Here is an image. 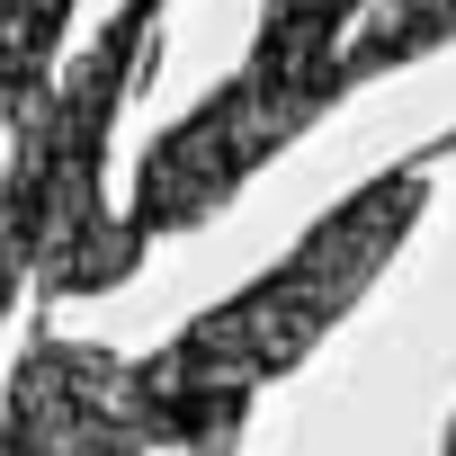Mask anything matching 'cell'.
Wrapping results in <instances>:
<instances>
[{
    "label": "cell",
    "mask_w": 456,
    "mask_h": 456,
    "mask_svg": "<svg viewBox=\"0 0 456 456\" xmlns=\"http://www.w3.org/2000/svg\"><path fill=\"white\" fill-rule=\"evenodd\" d=\"M456 152V134H438L429 152L376 170L367 188H349L314 233L260 269L242 296L206 305L188 331H170L152 358H134V394H143V429L152 456H233L251 429V403L296 376L349 314L358 296L394 269V251L411 242V224L429 215L438 161Z\"/></svg>",
    "instance_id": "6da1fadb"
},
{
    "label": "cell",
    "mask_w": 456,
    "mask_h": 456,
    "mask_svg": "<svg viewBox=\"0 0 456 456\" xmlns=\"http://www.w3.org/2000/svg\"><path fill=\"white\" fill-rule=\"evenodd\" d=\"M349 19H358V0H260V37H251L242 72L206 108H188L170 134H152V152L134 170L126 233L143 251L224 215L287 143H305L349 99V45H340Z\"/></svg>",
    "instance_id": "7a4b0ae2"
},
{
    "label": "cell",
    "mask_w": 456,
    "mask_h": 456,
    "mask_svg": "<svg viewBox=\"0 0 456 456\" xmlns=\"http://www.w3.org/2000/svg\"><path fill=\"white\" fill-rule=\"evenodd\" d=\"M170 0H126V10L72 54V72L19 117L10 134V179H0V215L28 224L37 242V287L45 296H108L143 269V242L126 215H108V134L134 90V63L152 72Z\"/></svg>",
    "instance_id": "3957f363"
},
{
    "label": "cell",
    "mask_w": 456,
    "mask_h": 456,
    "mask_svg": "<svg viewBox=\"0 0 456 456\" xmlns=\"http://www.w3.org/2000/svg\"><path fill=\"white\" fill-rule=\"evenodd\" d=\"M0 456H152L134 358L99 340L37 331L10 367V403H0Z\"/></svg>",
    "instance_id": "277c9868"
},
{
    "label": "cell",
    "mask_w": 456,
    "mask_h": 456,
    "mask_svg": "<svg viewBox=\"0 0 456 456\" xmlns=\"http://www.w3.org/2000/svg\"><path fill=\"white\" fill-rule=\"evenodd\" d=\"M72 0H0V134H19V117L54 90Z\"/></svg>",
    "instance_id": "5b68a950"
},
{
    "label": "cell",
    "mask_w": 456,
    "mask_h": 456,
    "mask_svg": "<svg viewBox=\"0 0 456 456\" xmlns=\"http://www.w3.org/2000/svg\"><path fill=\"white\" fill-rule=\"evenodd\" d=\"M438 45H456V0H376V19L349 45V90L358 81H385V72L438 54Z\"/></svg>",
    "instance_id": "8992f818"
},
{
    "label": "cell",
    "mask_w": 456,
    "mask_h": 456,
    "mask_svg": "<svg viewBox=\"0 0 456 456\" xmlns=\"http://www.w3.org/2000/svg\"><path fill=\"white\" fill-rule=\"evenodd\" d=\"M447 456H456V429H447Z\"/></svg>",
    "instance_id": "52a82bcc"
}]
</instances>
